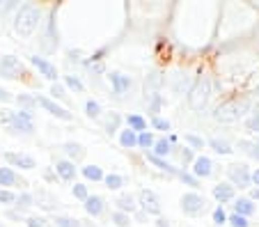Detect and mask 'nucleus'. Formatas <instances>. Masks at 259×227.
<instances>
[{
  "instance_id": "nucleus-22",
  "label": "nucleus",
  "mask_w": 259,
  "mask_h": 227,
  "mask_svg": "<svg viewBox=\"0 0 259 227\" xmlns=\"http://www.w3.org/2000/svg\"><path fill=\"white\" fill-rule=\"evenodd\" d=\"M16 184H23V179H19V174L14 172L12 168H0V186L5 188V191H10V186H16Z\"/></svg>"
},
{
  "instance_id": "nucleus-57",
  "label": "nucleus",
  "mask_w": 259,
  "mask_h": 227,
  "mask_svg": "<svg viewBox=\"0 0 259 227\" xmlns=\"http://www.w3.org/2000/svg\"><path fill=\"white\" fill-rule=\"evenodd\" d=\"M252 143H254V145H257V147H259V135H257V138H254V140H252Z\"/></svg>"
},
{
  "instance_id": "nucleus-58",
  "label": "nucleus",
  "mask_w": 259,
  "mask_h": 227,
  "mask_svg": "<svg viewBox=\"0 0 259 227\" xmlns=\"http://www.w3.org/2000/svg\"><path fill=\"white\" fill-rule=\"evenodd\" d=\"M0 227H3V225H0Z\"/></svg>"
},
{
  "instance_id": "nucleus-48",
  "label": "nucleus",
  "mask_w": 259,
  "mask_h": 227,
  "mask_svg": "<svg viewBox=\"0 0 259 227\" xmlns=\"http://www.w3.org/2000/svg\"><path fill=\"white\" fill-rule=\"evenodd\" d=\"M179 156H181V161H184L186 165H191L193 161H195V152H193L191 147H184V149L179 152Z\"/></svg>"
},
{
  "instance_id": "nucleus-9",
  "label": "nucleus",
  "mask_w": 259,
  "mask_h": 227,
  "mask_svg": "<svg viewBox=\"0 0 259 227\" xmlns=\"http://www.w3.org/2000/svg\"><path fill=\"white\" fill-rule=\"evenodd\" d=\"M34 99H37V106H41V108H44L46 113H51L53 117L64 119V122H71V119H73V115L69 113L67 108H62V106L55 104V101H53V99H49V97H41V94H37Z\"/></svg>"
},
{
  "instance_id": "nucleus-33",
  "label": "nucleus",
  "mask_w": 259,
  "mask_h": 227,
  "mask_svg": "<svg viewBox=\"0 0 259 227\" xmlns=\"http://www.w3.org/2000/svg\"><path fill=\"white\" fill-rule=\"evenodd\" d=\"M154 143H156V138H154V133L152 131H142V133H138V147L140 149H152L154 147Z\"/></svg>"
},
{
  "instance_id": "nucleus-21",
  "label": "nucleus",
  "mask_w": 259,
  "mask_h": 227,
  "mask_svg": "<svg viewBox=\"0 0 259 227\" xmlns=\"http://www.w3.org/2000/svg\"><path fill=\"white\" fill-rule=\"evenodd\" d=\"M254 211H257V204H254L250 198H236L234 200V213H236V216L250 218Z\"/></svg>"
},
{
  "instance_id": "nucleus-14",
  "label": "nucleus",
  "mask_w": 259,
  "mask_h": 227,
  "mask_svg": "<svg viewBox=\"0 0 259 227\" xmlns=\"http://www.w3.org/2000/svg\"><path fill=\"white\" fill-rule=\"evenodd\" d=\"M163 85H165V76H161V71H149L145 78V97H154V94H161Z\"/></svg>"
},
{
  "instance_id": "nucleus-37",
  "label": "nucleus",
  "mask_w": 259,
  "mask_h": 227,
  "mask_svg": "<svg viewBox=\"0 0 259 227\" xmlns=\"http://www.w3.org/2000/svg\"><path fill=\"white\" fill-rule=\"evenodd\" d=\"M71 195H73L76 200H80V202H85V200L90 198L88 184H73V186H71Z\"/></svg>"
},
{
  "instance_id": "nucleus-41",
  "label": "nucleus",
  "mask_w": 259,
  "mask_h": 227,
  "mask_svg": "<svg viewBox=\"0 0 259 227\" xmlns=\"http://www.w3.org/2000/svg\"><path fill=\"white\" fill-rule=\"evenodd\" d=\"M184 143L191 145L193 152H195V149H204V140H202L200 135H195V133H186L184 135Z\"/></svg>"
},
{
  "instance_id": "nucleus-34",
  "label": "nucleus",
  "mask_w": 259,
  "mask_h": 227,
  "mask_svg": "<svg viewBox=\"0 0 259 227\" xmlns=\"http://www.w3.org/2000/svg\"><path fill=\"white\" fill-rule=\"evenodd\" d=\"M32 204H34V195H32V193L25 191V193H21V195H16V204H14V207L19 209V211H23V209H30Z\"/></svg>"
},
{
  "instance_id": "nucleus-17",
  "label": "nucleus",
  "mask_w": 259,
  "mask_h": 227,
  "mask_svg": "<svg viewBox=\"0 0 259 227\" xmlns=\"http://www.w3.org/2000/svg\"><path fill=\"white\" fill-rule=\"evenodd\" d=\"M115 204H117V211L128 213V216H133V213L140 209V207H138L136 195H131V193H119L117 200H115Z\"/></svg>"
},
{
  "instance_id": "nucleus-38",
  "label": "nucleus",
  "mask_w": 259,
  "mask_h": 227,
  "mask_svg": "<svg viewBox=\"0 0 259 227\" xmlns=\"http://www.w3.org/2000/svg\"><path fill=\"white\" fill-rule=\"evenodd\" d=\"M53 222H55V227H80V220H76L71 216H64V213H58Z\"/></svg>"
},
{
  "instance_id": "nucleus-45",
  "label": "nucleus",
  "mask_w": 259,
  "mask_h": 227,
  "mask_svg": "<svg viewBox=\"0 0 259 227\" xmlns=\"http://www.w3.org/2000/svg\"><path fill=\"white\" fill-rule=\"evenodd\" d=\"M245 126H248V131H259V108L250 113V117L245 119Z\"/></svg>"
},
{
  "instance_id": "nucleus-54",
  "label": "nucleus",
  "mask_w": 259,
  "mask_h": 227,
  "mask_svg": "<svg viewBox=\"0 0 259 227\" xmlns=\"http://www.w3.org/2000/svg\"><path fill=\"white\" fill-rule=\"evenodd\" d=\"M14 3H5V5H0V14H3V12H10V10H14Z\"/></svg>"
},
{
  "instance_id": "nucleus-1",
  "label": "nucleus",
  "mask_w": 259,
  "mask_h": 227,
  "mask_svg": "<svg viewBox=\"0 0 259 227\" xmlns=\"http://www.w3.org/2000/svg\"><path fill=\"white\" fill-rule=\"evenodd\" d=\"M41 23V10L37 5H21L16 10V16H14V30L19 35L23 37H30L34 30L39 28Z\"/></svg>"
},
{
  "instance_id": "nucleus-36",
  "label": "nucleus",
  "mask_w": 259,
  "mask_h": 227,
  "mask_svg": "<svg viewBox=\"0 0 259 227\" xmlns=\"http://www.w3.org/2000/svg\"><path fill=\"white\" fill-rule=\"evenodd\" d=\"M64 85H67L69 89H73V92H76V94H83V92H85V85L80 83V78H78V76H71V74H69V76H64Z\"/></svg>"
},
{
  "instance_id": "nucleus-31",
  "label": "nucleus",
  "mask_w": 259,
  "mask_h": 227,
  "mask_svg": "<svg viewBox=\"0 0 259 227\" xmlns=\"http://www.w3.org/2000/svg\"><path fill=\"white\" fill-rule=\"evenodd\" d=\"M209 147L213 149L215 154H234V149H232V145L227 143V140H218V138H211V140H209Z\"/></svg>"
},
{
  "instance_id": "nucleus-16",
  "label": "nucleus",
  "mask_w": 259,
  "mask_h": 227,
  "mask_svg": "<svg viewBox=\"0 0 259 227\" xmlns=\"http://www.w3.org/2000/svg\"><path fill=\"white\" fill-rule=\"evenodd\" d=\"M55 174H58V179L71 184L73 179H76V174H78V170H76V163L67 161V158H58V161H55Z\"/></svg>"
},
{
  "instance_id": "nucleus-49",
  "label": "nucleus",
  "mask_w": 259,
  "mask_h": 227,
  "mask_svg": "<svg viewBox=\"0 0 259 227\" xmlns=\"http://www.w3.org/2000/svg\"><path fill=\"white\" fill-rule=\"evenodd\" d=\"M12 119H14V113H12V110H0V124L10 126Z\"/></svg>"
},
{
  "instance_id": "nucleus-50",
  "label": "nucleus",
  "mask_w": 259,
  "mask_h": 227,
  "mask_svg": "<svg viewBox=\"0 0 259 227\" xmlns=\"http://www.w3.org/2000/svg\"><path fill=\"white\" fill-rule=\"evenodd\" d=\"M25 225H28V227H46L44 220H41V218H37V216H30L28 220H25Z\"/></svg>"
},
{
  "instance_id": "nucleus-35",
  "label": "nucleus",
  "mask_w": 259,
  "mask_h": 227,
  "mask_svg": "<svg viewBox=\"0 0 259 227\" xmlns=\"http://www.w3.org/2000/svg\"><path fill=\"white\" fill-rule=\"evenodd\" d=\"M16 104L21 106V110H30V113H32V108H37V99H34L32 94H19Z\"/></svg>"
},
{
  "instance_id": "nucleus-10",
  "label": "nucleus",
  "mask_w": 259,
  "mask_h": 227,
  "mask_svg": "<svg viewBox=\"0 0 259 227\" xmlns=\"http://www.w3.org/2000/svg\"><path fill=\"white\" fill-rule=\"evenodd\" d=\"M5 161L10 163V168H21V170H34L37 161L30 154H21V152H5Z\"/></svg>"
},
{
  "instance_id": "nucleus-39",
  "label": "nucleus",
  "mask_w": 259,
  "mask_h": 227,
  "mask_svg": "<svg viewBox=\"0 0 259 227\" xmlns=\"http://www.w3.org/2000/svg\"><path fill=\"white\" fill-rule=\"evenodd\" d=\"M110 220H113L115 227H128L131 225V216L128 213H122V211H113V216H110Z\"/></svg>"
},
{
  "instance_id": "nucleus-20",
  "label": "nucleus",
  "mask_w": 259,
  "mask_h": 227,
  "mask_svg": "<svg viewBox=\"0 0 259 227\" xmlns=\"http://www.w3.org/2000/svg\"><path fill=\"white\" fill-rule=\"evenodd\" d=\"M83 207H85V211H88L90 216L97 218V216H101V213L106 211V200H103L101 195H90V198L83 202Z\"/></svg>"
},
{
  "instance_id": "nucleus-6",
  "label": "nucleus",
  "mask_w": 259,
  "mask_h": 227,
  "mask_svg": "<svg viewBox=\"0 0 259 227\" xmlns=\"http://www.w3.org/2000/svg\"><path fill=\"white\" fill-rule=\"evenodd\" d=\"M7 128H10V133L30 135L34 131V115L30 110H19V113H14V119Z\"/></svg>"
},
{
  "instance_id": "nucleus-51",
  "label": "nucleus",
  "mask_w": 259,
  "mask_h": 227,
  "mask_svg": "<svg viewBox=\"0 0 259 227\" xmlns=\"http://www.w3.org/2000/svg\"><path fill=\"white\" fill-rule=\"evenodd\" d=\"M250 181L254 184V188H259V168L254 172H250Z\"/></svg>"
},
{
  "instance_id": "nucleus-29",
  "label": "nucleus",
  "mask_w": 259,
  "mask_h": 227,
  "mask_svg": "<svg viewBox=\"0 0 259 227\" xmlns=\"http://www.w3.org/2000/svg\"><path fill=\"white\" fill-rule=\"evenodd\" d=\"M80 172H83V177L88 179V181H103V177H106L99 165H85Z\"/></svg>"
},
{
  "instance_id": "nucleus-15",
  "label": "nucleus",
  "mask_w": 259,
  "mask_h": 227,
  "mask_svg": "<svg viewBox=\"0 0 259 227\" xmlns=\"http://www.w3.org/2000/svg\"><path fill=\"white\" fill-rule=\"evenodd\" d=\"M211 193H213V198L220 202V207H223L225 202H234L236 200V188L232 186L230 181H218Z\"/></svg>"
},
{
  "instance_id": "nucleus-55",
  "label": "nucleus",
  "mask_w": 259,
  "mask_h": 227,
  "mask_svg": "<svg viewBox=\"0 0 259 227\" xmlns=\"http://www.w3.org/2000/svg\"><path fill=\"white\" fill-rule=\"evenodd\" d=\"M250 200H252V202H259V188H252V191H250Z\"/></svg>"
},
{
  "instance_id": "nucleus-46",
  "label": "nucleus",
  "mask_w": 259,
  "mask_h": 227,
  "mask_svg": "<svg viewBox=\"0 0 259 227\" xmlns=\"http://www.w3.org/2000/svg\"><path fill=\"white\" fill-rule=\"evenodd\" d=\"M179 179L186 184V186H191V188H200V179H195L191 172H184V170H181V172H179Z\"/></svg>"
},
{
  "instance_id": "nucleus-11",
  "label": "nucleus",
  "mask_w": 259,
  "mask_h": 227,
  "mask_svg": "<svg viewBox=\"0 0 259 227\" xmlns=\"http://www.w3.org/2000/svg\"><path fill=\"white\" fill-rule=\"evenodd\" d=\"M213 161L209 156H195V161L191 163V174L195 179H209L213 174Z\"/></svg>"
},
{
  "instance_id": "nucleus-13",
  "label": "nucleus",
  "mask_w": 259,
  "mask_h": 227,
  "mask_svg": "<svg viewBox=\"0 0 259 227\" xmlns=\"http://www.w3.org/2000/svg\"><path fill=\"white\" fill-rule=\"evenodd\" d=\"M30 64H32L34 69L39 71V74L44 76L46 80H53V83H58V69H55L53 62H49V60L41 58V55H32V58H30Z\"/></svg>"
},
{
  "instance_id": "nucleus-3",
  "label": "nucleus",
  "mask_w": 259,
  "mask_h": 227,
  "mask_svg": "<svg viewBox=\"0 0 259 227\" xmlns=\"http://www.w3.org/2000/svg\"><path fill=\"white\" fill-rule=\"evenodd\" d=\"M248 110H250V99H245V97L243 99H232L215 108L213 119L215 122H223V124H232V122H239Z\"/></svg>"
},
{
  "instance_id": "nucleus-7",
  "label": "nucleus",
  "mask_w": 259,
  "mask_h": 227,
  "mask_svg": "<svg viewBox=\"0 0 259 227\" xmlns=\"http://www.w3.org/2000/svg\"><path fill=\"white\" fill-rule=\"evenodd\" d=\"M227 177H230V184L232 186H239V188H248L250 184V168L245 163H232L227 165Z\"/></svg>"
},
{
  "instance_id": "nucleus-25",
  "label": "nucleus",
  "mask_w": 259,
  "mask_h": 227,
  "mask_svg": "<svg viewBox=\"0 0 259 227\" xmlns=\"http://www.w3.org/2000/svg\"><path fill=\"white\" fill-rule=\"evenodd\" d=\"M119 145H122L124 149L138 147V133L131 131V128H119Z\"/></svg>"
},
{
  "instance_id": "nucleus-26",
  "label": "nucleus",
  "mask_w": 259,
  "mask_h": 227,
  "mask_svg": "<svg viewBox=\"0 0 259 227\" xmlns=\"http://www.w3.org/2000/svg\"><path fill=\"white\" fill-rule=\"evenodd\" d=\"M124 122H126V128H131V131H136V133H142V131H147V119L142 117V115H138V113L128 115Z\"/></svg>"
},
{
  "instance_id": "nucleus-56",
  "label": "nucleus",
  "mask_w": 259,
  "mask_h": 227,
  "mask_svg": "<svg viewBox=\"0 0 259 227\" xmlns=\"http://www.w3.org/2000/svg\"><path fill=\"white\" fill-rule=\"evenodd\" d=\"M44 177H46V179H49V181H53V179H55V174H53V172H51V170H46V172H44Z\"/></svg>"
},
{
  "instance_id": "nucleus-24",
  "label": "nucleus",
  "mask_w": 259,
  "mask_h": 227,
  "mask_svg": "<svg viewBox=\"0 0 259 227\" xmlns=\"http://www.w3.org/2000/svg\"><path fill=\"white\" fill-rule=\"evenodd\" d=\"M32 195H34L37 207H41V209H55L58 207V200H55L49 191H37V193H32Z\"/></svg>"
},
{
  "instance_id": "nucleus-19",
  "label": "nucleus",
  "mask_w": 259,
  "mask_h": 227,
  "mask_svg": "<svg viewBox=\"0 0 259 227\" xmlns=\"http://www.w3.org/2000/svg\"><path fill=\"white\" fill-rule=\"evenodd\" d=\"M62 152L67 154V161H71V163H78V161H83L85 158V147L80 143H73V140H69V143L62 145Z\"/></svg>"
},
{
  "instance_id": "nucleus-27",
  "label": "nucleus",
  "mask_w": 259,
  "mask_h": 227,
  "mask_svg": "<svg viewBox=\"0 0 259 227\" xmlns=\"http://www.w3.org/2000/svg\"><path fill=\"white\" fill-rule=\"evenodd\" d=\"M147 158H149V161H152V163L156 165L158 170H163V172L172 174V177H179V172H181V170H177L172 163H167L165 158H156V156H152V154H147Z\"/></svg>"
},
{
  "instance_id": "nucleus-23",
  "label": "nucleus",
  "mask_w": 259,
  "mask_h": 227,
  "mask_svg": "<svg viewBox=\"0 0 259 227\" xmlns=\"http://www.w3.org/2000/svg\"><path fill=\"white\" fill-rule=\"evenodd\" d=\"M172 152H175V147H172L170 140L167 138H156V143H154V147H152V156L165 158V156H170Z\"/></svg>"
},
{
  "instance_id": "nucleus-47",
  "label": "nucleus",
  "mask_w": 259,
  "mask_h": 227,
  "mask_svg": "<svg viewBox=\"0 0 259 227\" xmlns=\"http://www.w3.org/2000/svg\"><path fill=\"white\" fill-rule=\"evenodd\" d=\"M14 202H16V193L0 188V204H14Z\"/></svg>"
},
{
  "instance_id": "nucleus-40",
  "label": "nucleus",
  "mask_w": 259,
  "mask_h": 227,
  "mask_svg": "<svg viewBox=\"0 0 259 227\" xmlns=\"http://www.w3.org/2000/svg\"><path fill=\"white\" fill-rule=\"evenodd\" d=\"M51 97H53L55 104H58V101H67V99H69V97H67V89H64L60 83H53V85H51Z\"/></svg>"
},
{
  "instance_id": "nucleus-52",
  "label": "nucleus",
  "mask_w": 259,
  "mask_h": 227,
  "mask_svg": "<svg viewBox=\"0 0 259 227\" xmlns=\"http://www.w3.org/2000/svg\"><path fill=\"white\" fill-rule=\"evenodd\" d=\"M12 99H14V97H12V94L7 92V89L0 87V101H12Z\"/></svg>"
},
{
  "instance_id": "nucleus-4",
  "label": "nucleus",
  "mask_w": 259,
  "mask_h": 227,
  "mask_svg": "<svg viewBox=\"0 0 259 227\" xmlns=\"http://www.w3.org/2000/svg\"><path fill=\"white\" fill-rule=\"evenodd\" d=\"M181 211L186 216H200L206 211V198L197 191H188L181 195Z\"/></svg>"
},
{
  "instance_id": "nucleus-53",
  "label": "nucleus",
  "mask_w": 259,
  "mask_h": 227,
  "mask_svg": "<svg viewBox=\"0 0 259 227\" xmlns=\"http://www.w3.org/2000/svg\"><path fill=\"white\" fill-rule=\"evenodd\" d=\"M156 227H170V220H167V218H161V216H158V218H156Z\"/></svg>"
},
{
  "instance_id": "nucleus-8",
  "label": "nucleus",
  "mask_w": 259,
  "mask_h": 227,
  "mask_svg": "<svg viewBox=\"0 0 259 227\" xmlns=\"http://www.w3.org/2000/svg\"><path fill=\"white\" fill-rule=\"evenodd\" d=\"M23 74V64H21L19 58H14V55H3L0 58V76L7 80H14L19 78V76Z\"/></svg>"
},
{
  "instance_id": "nucleus-32",
  "label": "nucleus",
  "mask_w": 259,
  "mask_h": 227,
  "mask_svg": "<svg viewBox=\"0 0 259 227\" xmlns=\"http://www.w3.org/2000/svg\"><path fill=\"white\" fill-rule=\"evenodd\" d=\"M161 106H163V94H154V97L147 99V108H149V115H152V117H158Z\"/></svg>"
},
{
  "instance_id": "nucleus-2",
  "label": "nucleus",
  "mask_w": 259,
  "mask_h": 227,
  "mask_svg": "<svg viewBox=\"0 0 259 227\" xmlns=\"http://www.w3.org/2000/svg\"><path fill=\"white\" fill-rule=\"evenodd\" d=\"M211 92H213V83H211L209 74H200L193 83L191 92H188V106L193 110H204L206 104L211 99Z\"/></svg>"
},
{
  "instance_id": "nucleus-18",
  "label": "nucleus",
  "mask_w": 259,
  "mask_h": 227,
  "mask_svg": "<svg viewBox=\"0 0 259 227\" xmlns=\"http://www.w3.org/2000/svg\"><path fill=\"white\" fill-rule=\"evenodd\" d=\"M122 115L119 113H113V110H110V113H106L101 117V126H103V131H106L108 135H115V133H119V126H122Z\"/></svg>"
},
{
  "instance_id": "nucleus-30",
  "label": "nucleus",
  "mask_w": 259,
  "mask_h": 227,
  "mask_svg": "<svg viewBox=\"0 0 259 227\" xmlns=\"http://www.w3.org/2000/svg\"><path fill=\"white\" fill-rule=\"evenodd\" d=\"M103 184H106L108 191H119V188L124 186V177H122V174L110 172V174H106V177H103Z\"/></svg>"
},
{
  "instance_id": "nucleus-43",
  "label": "nucleus",
  "mask_w": 259,
  "mask_h": 227,
  "mask_svg": "<svg viewBox=\"0 0 259 227\" xmlns=\"http://www.w3.org/2000/svg\"><path fill=\"white\" fill-rule=\"evenodd\" d=\"M227 225L230 227H250V222H248V218L236 216V213H230V216H227Z\"/></svg>"
},
{
  "instance_id": "nucleus-44",
  "label": "nucleus",
  "mask_w": 259,
  "mask_h": 227,
  "mask_svg": "<svg viewBox=\"0 0 259 227\" xmlns=\"http://www.w3.org/2000/svg\"><path fill=\"white\" fill-rule=\"evenodd\" d=\"M211 218H213V225H227V213H225V209L223 207H215L213 209V213H211Z\"/></svg>"
},
{
  "instance_id": "nucleus-12",
  "label": "nucleus",
  "mask_w": 259,
  "mask_h": 227,
  "mask_svg": "<svg viewBox=\"0 0 259 227\" xmlns=\"http://www.w3.org/2000/svg\"><path fill=\"white\" fill-rule=\"evenodd\" d=\"M108 80H110V87H113V92L117 94V97H124V94L133 87L131 76L122 74V71H110V74H108Z\"/></svg>"
},
{
  "instance_id": "nucleus-28",
  "label": "nucleus",
  "mask_w": 259,
  "mask_h": 227,
  "mask_svg": "<svg viewBox=\"0 0 259 227\" xmlns=\"http://www.w3.org/2000/svg\"><path fill=\"white\" fill-rule=\"evenodd\" d=\"M85 115H88L90 119H94V122H101L103 117V110H101V104L99 101H85Z\"/></svg>"
},
{
  "instance_id": "nucleus-42",
  "label": "nucleus",
  "mask_w": 259,
  "mask_h": 227,
  "mask_svg": "<svg viewBox=\"0 0 259 227\" xmlns=\"http://www.w3.org/2000/svg\"><path fill=\"white\" fill-rule=\"evenodd\" d=\"M152 126L156 128V131H163V133H167V131L172 128V124L167 122L165 117H161V115H158V117H152Z\"/></svg>"
},
{
  "instance_id": "nucleus-5",
  "label": "nucleus",
  "mask_w": 259,
  "mask_h": 227,
  "mask_svg": "<svg viewBox=\"0 0 259 227\" xmlns=\"http://www.w3.org/2000/svg\"><path fill=\"white\" fill-rule=\"evenodd\" d=\"M138 207H140L147 216H161V211H163L158 195L154 191H149V188H142V191L138 193Z\"/></svg>"
}]
</instances>
